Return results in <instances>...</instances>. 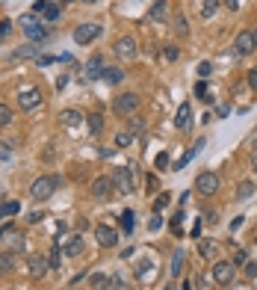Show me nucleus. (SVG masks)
I'll use <instances>...</instances> for the list:
<instances>
[{"label": "nucleus", "mask_w": 257, "mask_h": 290, "mask_svg": "<svg viewBox=\"0 0 257 290\" xmlns=\"http://www.w3.org/2000/svg\"><path fill=\"white\" fill-rule=\"evenodd\" d=\"M59 187V178L56 175H42V178H35L33 187H30V196H33V202H45V199H51L53 192Z\"/></svg>", "instance_id": "nucleus-1"}, {"label": "nucleus", "mask_w": 257, "mask_h": 290, "mask_svg": "<svg viewBox=\"0 0 257 290\" xmlns=\"http://www.w3.org/2000/svg\"><path fill=\"white\" fill-rule=\"evenodd\" d=\"M109 178H113L116 189H119V192H124V196H130V192L136 189V184H133V169H130V166H119V169L113 172Z\"/></svg>", "instance_id": "nucleus-2"}, {"label": "nucleus", "mask_w": 257, "mask_h": 290, "mask_svg": "<svg viewBox=\"0 0 257 290\" xmlns=\"http://www.w3.org/2000/svg\"><path fill=\"white\" fill-rule=\"evenodd\" d=\"M195 192H201V196H213V192H219V175L216 172H201L198 178H195Z\"/></svg>", "instance_id": "nucleus-3"}, {"label": "nucleus", "mask_w": 257, "mask_h": 290, "mask_svg": "<svg viewBox=\"0 0 257 290\" xmlns=\"http://www.w3.org/2000/svg\"><path fill=\"white\" fill-rule=\"evenodd\" d=\"M113 110H116L119 116H130V113H136V110H139V95H136V92H124V95H119V98L113 101Z\"/></svg>", "instance_id": "nucleus-4"}, {"label": "nucleus", "mask_w": 257, "mask_h": 290, "mask_svg": "<svg viewBox=\"0 0 257 290\" xmlns=\"http://www.w3.org/2000/svg\"><path fill=\"white\" fill-rule=\"evenodd\" d=\"M95 240H98V246L101 249H113L116 243H119V231L113 228V225H95Z\"/></svg>", "instance_id": "nucleus-5"}, {"label": "nucleus", "mask_w": 257, "mask_h": 290, "mask_svg": "<svg viewBox=\"0 0 257 290\" xmlns=\"http://www.w3.org/2000/svg\"><path fill=\"white\" fill-rule=\"evenodd\" d=\"M234 273H237L234 261H219V264H213V281H216V284H231V281H234Z\"/></svg>", "instance_id": "nucleus-6"}, {"label": "nucleus", "mask_w": 257, "mask_h": 290, "mask_svg": "<svg viewBox=\"0 0 257 290\" xmlns=\"http://www.w3.org/2000/svg\"><path fill=\"white\" fill-rule=\"evenodd\" d=\"M98 36H101L98 24H80V27H74V42L77 45H92Z\"/></svg>", "instance_id": "nucleus-7"}, {"label": "nucleus", "mask_w": 257, "mask_h": 290, "mask_svg": "<svg viewBox=\"0 0 257 290\" xmlns=\"http://www.w3.org/2000/svg\"><path fill=\"white\" fill-rule=\"evenodd\" d=\"M42 101H45V98H42V92H39L35 86H30V89H21V92H18V107H21V110H35Z\"/></svg>", "instance_id": "nucleus-8"}, {"label": "nucleus", "mask_w": 257, "mask_h": 290, "mask_svg": "<svg viewBox=\"0 0 257 290\" xmlns=\"http://www.w3.org/2000/svg\"><path fill=\"white\" fill-rule=\"evenodd\" d=\"M234 51L240 53V56H248V53H254V36H251V30H240L237 33V39H234Z\"/></svg>", "instance_id": "nucleus-9"}, {"label": "nucleus", "mask_w": 257, "mask_h": 290, "mask_svg": "<svg viewBox=\"0 0 257 290\" xmlns=\"http://www.w3.org/2000/svg\"><path fill=\"white\" fill-rule=\"evenodd\" d=\"M113 189H116L113 178H95V181H92V196H95L98 202H106V199L113 196Z\"/></svg>", "instance_id": "nucleus-10"}, {"label": "nucleus", "mask_w": 257, "mask_h": 290, "mask_svg": "<svg viewBox=\"0 0 257 290\" xmlns=\"http://www.w3.org/2000/svg\"><path fill=\"white\" fill-rule=\"evenodd\" d=\"M113 51L119 53L121 59H133V56H136V39H133V36H121Z\"/></svg>", "instance_id": "nucleus-11"}, {"label": "nucleus", "mask_w": 257, "mask_h": 290, "mask_svg": "<svg viewBox=\"0 0 257 290\" xmlns=\"http://www.w3.org/2000/svg\"><path fill=\"white\" fill-rule=\"evenodd\" d=\"M174 127H177V131H189V127H192V107H189V104H180V107H177Z\"/></svg>", "instance_id": "nucleus-12"}, {"label": "nucleus", "mask_w": 257, "mask_h": 290, "mask_svg": "<svg viewBox=\"0 0 257 290\" xmlns=\"http://www.w3.org/2000/svg\"><path fill=\"white\" fill-rule=\"evenodd\" d=\"M103 69H106V66H103V59L101 56H92V59H89V62H86V80H101L103 77Z\"/></svg>", "instance_id": "nucleus-13"}, {"label": "nucleus", "mask_w": 257, "mask_h": 290, "mask_svg": "<svg viewBox=\"0 0 257 290\" xmlns=\"http://www.w3.org/2000/svg\"><path fill=\"white\" fill-rule=\"evenodd\" d=\"M51 270V261H45L42 255H33L30 257V275L33 278H45V273Z\"/></svg>", "instance_id": "nucleus-14"}, {"label": "nucleus", "mask_w": 257, "mask_h": 290, "mask_svg": "<svg viewBox=\"0 0 257 290\" xmlns=\"http://www.w3.org/2000/svg\"><path fill=\"white\" fill-rule=\"evenodd\" d=\"M62 255H65V257H77V255H83V240L77 237V234H74L71 240H65V246H62Z\"/></svg>", "instance_id": "nucleus-15"}, {"label": "nucleus", "mask_w": 257, "mask_h": 290, "mask_svg": "<svg viewBox=\"0 0 257 290\" xmlns=\"http://www.w3.org/2000/svg\"><path fill=\"white\" fill-rule=\"evenodd\" d=\"M148 15H151V21H166V15H169V3H166V0H154Z\"/></svg>", "instance_id": "nucleus-16"}, {"label": "nucleus", "mask_w": 257, "mask_h": 290, "mask_svg": "<svg viewBox=\"0 0 257 290\" xmlns=\"http://www.w3.org/2000/svg\"><path fill=\"white\" fill-rule=\"evenodd\" d=\"M59 121H62L65 127H77V124L83 121V116H80V110H62V113H59Z\"/></svg>", "instance_id": "nucleus-17"}, {"label": "nucleus", "mask_w": 257, "mask_h": 290, "mask_svg": "<svg viewBox=\"0 0 257 290\" xmlns=\"http://www.w3.org/2000/svg\"><path fill=\"white\" fill-rule=\"evenodd\" d=\"M15 252H3L0 255V275H9V273H15Z\"/></svg>", "instance_id": "nucleus-18"}, {"label": "nucleus", "mask_w": 257, "mask_h": 290, "mask_svg": "<svg viewBox=\"0 0 257 290\" xmlns=\"http://www.w3.org/2000/svg\"><path fill=\"white\" fill-rule=\"evenodd\" d=\"M86 124H89V134H92V137H101L103 134V116L101 113H92V116L86 119Z\"/></svg>", "instance_id": "nucleus-19"}, {"label": "nucleus", "mask_w": 257, "mask_h": 290, "mask_svg": "<svg viewBox=\"0 0 257 290\" xmlns=\"http://www.w3.org/2000/svg\"><path fill=\"white\" fill-rule=\"evenodd\" d=\"M103 80H106L109 86H119L121 80H124V71L116 69V66H106V69H103Z\"/></svg>", "instance_id": "nucleus-20"}, {"label": "nucleus", "mask_w": 257, "mask_h": 290, "mask_svg": "<svg viewBox=\"0 0 257 290\" xmlns=\"http://www.w3.org/2000/svg\"><path fill=\"white\" fill-rule=\"evenodd\" d=\"M35 56H39V45H21L12 53V59H35Z\"/></svg>", "instance_id": "nucleus-21"}, {"label": "nucleus", "mask_w": 257, "mask_h": 290, "mask_svg": "<svg viewBox=\"0 0 257 290\" xmlns=\"http://www.w3.org/2000/svg\"><path fill=\"white\" fill-rule=\"evenodd\" d=\"M183 261H187V252H183V249H174V257H171V275L183 273Z\"/></svg>", "instance_id": "nucleus-22"}, {"label": "nucleus", "mask_w": 257, "mask_h": 290, "mask_svg": "<svg viewBox=\"0 0 257 290\" xmlns=\"http://www.w3.org/2000/svg\"><path fill=\"white\" fill-rule=\"evenodd\" d=\"M89 284H92V290H106L109 284H113V278H106L103 273H95L92 278H89Z\"/></svg>", "instance_id": "nucleus-23"}, {"label": "nucleus", "mask_w": 257, "mask_h": 290, "mask_svg": "<svg viewBox=\"0 0 257 290\" xmlns=\"http://www.w3.org/2000/svg\"><path fill=\"white\" fill-rule=\"evenodd\" d=\"M27 36H30V42L35 45V42H45V39H48L51 33H48L45 27H39V24H33V27H27Z\"/></svg>", "instance_id": "nucleus-24"}, {"label": "nucleus", "mask_w": 257, "mask_h": 290, "mask_svg": "<svg viewBox=\"0 0 257 290\" xmlns=\"http://www.w3.org/2000/svg\"><path fill=\"white\" fill-rule=\"evenodd\" d=\"M219 3L222 0H201V18H213L219 12Z\"/></svg>", "instance_id": "nucleus-25"}, {"label": "nucleus", "mask_w": 257, "mask_h": 290, "mask_svg": "<svg viewBox=\"0 0 257 290\" xmlns=\"http://www.w3.org/2000/svg\"><path fill=\"white\" fill-rule=\"evenodd\" d=\"M251 192H254V184H251V181H240V187H237V199L245 202V199H251Z\"/></svg>", "instance_id": "nucleus-26"}, {"label": "nucleus", "mask_w": 257, "mask_h": 290, "mask_svg": "<svg viewBox=\"0 0 257 290\" xmlns=\"http://www.w3.org/2000/svg\"><path fill=\"white\" fill-rule=\"evenodd\" d=\"M6 124H12V107L0 101V127H6Z\"/></svg>", "instance_id": "nucleus-27"}, {"label": "nucleus", "mask_w": 257, "mask_h": 290, "mask_svg": "<svg viewBox=\"0 0 257 290\" xmlns=\"http://www.w3.org/2000/svg\"><path fill=\"white\" fill-rule=\"evenodd\" d=\"M133 142V134L130 131H121V134H116V148H127Z\"/></svg>", "instance_id": "nucleus-28"}, {"label": "nucleus", "mask_w": 257, "mask_h": 290, "mask_svg": "<svg viewBox=\"0 0 257 290\" xmlns=\"http://www.w3.org/2000/svg\"><path fill=\"white\" fill-rule=\"evenodd\" d=\"M174 33H177V36H187L189 33V24H187V18H183V15H174Z\"/></svg>", "instance_id": "nucleus-29"}, {"label": "nucleus", "mask_w": 257, "mask_h": 290, "mask_svg": "<svg viewBox=\"0 0 257 290\" xmlns=\"http://www.w3.org/2000/svg\"><path fill=\"white\" fill-rule=\"evenodd\" d=\"M59 12H62V6H59V3L53 0L51 6L45 9V21H56V18H59Z\"/></svg>", "instance_id": "nucleus-30"}, {"label": "nucleus", "mask_w": 257, "mask_h": 290, "mask_svg": "<svg viewBox=\"0 0 257 290\" xmlns=\"http://www.w3.org/2000/svg\"><path fill=\"white\" fill-rule=\"evenodd\" d=\"M18 210H21L18 202H6V205H0V219H3V216H12V213H18Z\"/></svg>", "instance_id": "nucleus-31"}, {"label": "nucleus", "mask_w": 257, "mask_h": 290, "mask_svg": "<svg viewBox=\"0 0 257 290\" xmlns=\"http://www.w3.org/2000/svg\"><path fill=\"white\" fill-rule=\"evenodd\" d=\"M121 228H124L127 234L133 231V210H124V213H121Z\"/></svg>", "instance_id": "nucleus-32"}, {"label": "nucleus", "mask_w": 257, "mask_h": 290, "mask_svg": "<svg viewBox=\"0 0 257 290\" xmlns=\"http://www.w3.org/2000/svg\"><path fill=\"white\" fill-rule=\"evenodd\" d=\"M169 202H171V196H169V192H163V196H157V199H154V210H157V213H160V210H163V207L169 205Z\"/></svg>", "instance_id": "nucleus-33"}, {"label": "nucleus", "mask_w": 257, "mask_h": 290, "mask_svg": "<svg viewBox=\"0 0 257 290\" xmlns=\"http://www.w3.org/2000/svg\"><path fill=\"white\" fill-rule=\"evenodd\" d=\"M198 249H201V257L216 255V246H213V243H207V240H201V246H198Z\"/></svg>", "instance_id": "nucleus-34"}, {"label": "nucleus", "mask_w": 257, "mask_h": 290, "mask_svg": "<svg viewBox=\"0 0 257 290\" xmlns=\"http://www.w3.org/2000/svg\"><path fill=\"white\" fill-rule=\"evenodd\" d=\"M33 62L39 66V69H45V66H51V62H53V56H48V53H39V56H35Z\"/></svg>", "instance_id": "nucleus-35"}, {"label": "nucleus", "mask_w": 257, "mask_h": 290, "mask_svg": "<svg viewBox=\"0 0 257 290\" xmlns=\"http://www.w3.org/2000/svg\"><path fill=\"white\" fill-rule=\"evenodd\" d=\"M245 261H248V252H245V249H237V252H234V267H240Z\"/></svg>", "instance_id": "nucleus-36"}, {"label": "nucleus", "mask_w": 257, "mask_h": 290, "mask_svg": "<svg viewBox=\"0 0 257 290\" xmlns=\"http://www.w3.org/2000/svg\"><path fill=\"white\" fill-rule=\"evenodd\" d=\"M177 56H180V48H177V45H169V48H166V59H169V62H174Z\"/></svg>", "instance_id": "nucleus-37"}, {"label": "nucleus", "mask_w": 257, "mask_h": 290, "mask_svg": "<svg viewBox=\"0 0 257 290\" xmlns=\"http://www.w3.org/2000/svg\"><path fill=\"white\" fill-rule=\"evenodd\" d=\"M154 163H157V169H166V166H169V154H166V151H163V154H157V160H154Z\"/></svg>", "instance_id": "nucleus-38"}, {"label": "nucleus", "mask_w": 257, "mask_h": 290, "mask_svg": "<svg viewBox=\"0 0 257 290\" xmlns=\"http://www.w3.org/2000/svg\"><path fill=\"white\" fill-rule=\"evenodd\" d=\"M48 261H51V267H59V246H56V243H53L51 257H48Z\"/></svg>", "instance_id": "nucleus-39"}, {"label": "nucleus", "mask_w": 257, "mask_h": 290, "mask_svg": "<svg viewBox=\"0 0 257 290\" xmlns=\"http://www.w3.org/2000/svg\"><path fill=\"white\" fill-rule=\"evenodd\" d=\"M245 278H257V264L245 261Z\"/></svg>", "instance_id": "nucleus-40"}, {"label": "nucleus", "mask_w": 257, "mask_h": 290, "mask_svg": "<svg viewBox=\"0 0 257 290\" xmlns=\"http://www.w3.org/2000/svg\"><path fill=\"white\" fill-rule=\"evenodd\" d=\"M9 33H12V24L9 21H0V39H9Z\"/></svg>", "instance_id": "nucleus-41"}, {"label": "nucleus", "mask_w": 257, "mask_h": 290, "mask_svg": "<svg viewBox=\"0 0 257 290\" xmlns=\"http://www.w3.org/2000/svg\"><path fill=\"white\" fill-rule=\"evenodd\" d=\"M195 95L207 101V83H204V80H198V83H195Z\"/></svg>", "instance_id": "nucleus-42"}, {"label": "nucleus", "mask_w": 257, "mask_h": 290, "mask_svg": "<svg viewBox=\"0 0 257 290\" xmlns=\"http://www.w3.org/2000/svg\"><path fill=\"white\" fill-rule=\"evenodd\" d=\"M51 3H53V0H35V3H33V12H45Z\"/></svg>", "instance_id": "nucleus-43"}, {"label": "nucleus", "mask_w": 257, "mask_h": 290, "mask_svg": "<svg viewBox=\"0 0 257 290\" xmlns=\"http://www.w3.org/2000/svg\"><path fill=\"white\" fill-rule=\"evenodd\" d=\"M198 77H210V62H198Z\"/></svg>", "instance_id": "nucleus-44"}, {"label": "nucleus", "mask_w": 257, "mask_h": 290, "mask_svg": "<svg viewBox=\"0 0 257 290\" xmlns=\"http://www.w3.org/2000/svg\"><path fill=\"white\" fill-rule=\"evenodd\" d=\"M210 284H213V278H207V275H201V278H198V287H201V290H213Z\"/></svg>", "instance_id": "nucleus-45"}, {"label": "nucleus", "mask_w": 257, "mask_h": 290, "mask_svg": "<svg viewBox=\"0 0 257 290\" xmlns=\"http://www.w3.org/2000/svg\"><path fill=\"white\" fill-rule=\"evenodd\" d=\"M248 86H251V89H257V66L248 71Z\"/></svg>", "instance_id": "nucleus-46"}, {"label": "nucleus", "mask_w": 257, "mask_h": 290, "mask_svg": "<svg viewBox=\"0 0 257 290\" xmlns=\"http://www.w3.org/2000/svg\"><path fill=\"white\" fill-rule=\"evenodd\" d=\"M142 127H145V124H142L139 119H133V121H130V134H142Z\"/></svg>", "instance_id": "nucleus-47"}, {"label": "nucleus", "mask_w": 257, "mask_h": 290, "mask_svg": "<svg viewBox=\"0 0 257 290\" xmlns=\"http://www.w3.org/2000/svg\"><path fill=\"white\" fill-rule=\"evenodd\" d=\"M12 249H15V252H24V249H27V243H24V237H15V243H12Z\"/></svg>", "instance_id": "nucleus-48"}, {"label": "nucleus", "mask_w": 257, "mask_h": 290, "mask_svg": "<svg viewBox=\"0 0 257 290\" xmlns=\"http://www.w3.org/2000/svg\"><path fill=\"white\" fill-rule=\"evenodd\" d=\"M21 24H24V30H27V27H33L35 24V18L33 15H21Z\"/></svg>", "instance_id": "nucleus-49"}, {"label": "nucleus", "mask_w": 257, "mask_h": 290, "mask_svg": "<svg viewBox=\"0 0 257 290\" xmlns=\"http://www.w3.org/2000/svg\"><path fill=\"white\" fill-rule=\"evenodd\" d=\"M160 225H163V219H160V216H154V219L148 222V228H151V231H160Z\"/></svg>", "instance_id": "nucleus-50"}, {"label": "nucleus", "mask_w": 257, "mask_h": 290, "mask_svg": "<svg viewBox=\"0 0 257 290\" xmlns=\"http://www.w3.org/2000/svg\"><path fill=\"white\" fill-rule=\"evenodd\" d=\"M240 225H242V219H240V216H237V219H234V222H231V225H228V228H231V234H234V231H237Z\"/></svg>", "instance_id": "nucleus-51"}, {"label": "nucleus", "mask_w": 257, "mask_h": 290, "mask_svg": "<svg viewBox=\"0 0 257 290\" xmlns=\"http://www.w3.org/2000/svg\"><path fill=\"white\" fill-rule=\"evenodd\" d=\"M225 6L228 9H240V0H225Z\"/></svg>", "instance_id": "nucleus-52"}, {"label": "nucleus", "mask_w": 257, "mask_h": 290, "mask_svg": "<svg viewBox=\"0 0 257 290\" xmlns=\"http://www.w3.org/2000/svg\"><path fill=\"white\" fill-rule=\"evenodd\" d=\"M27 222H33V225H35V222H42V213H30V216H27Z\"/></svg>", "instance_id": "nucleus-53"}, {"label": "nucleus", "mask_w": 257, "mask_h": 290, "mask_svg": "<svg viewBox=\"0 0 257 290\" xmlns=\"http://www.w3.org/2000/svg\"><path fill=\"white\" fill-rule=\"evenodd\" d=\"M180 287H183V290H192V281H189V278H187V281H183Z\"/></svg>", "instance_id": "nucleus-54"}, {"label": "nucleus", "mask_w": 257, "mask_h": 290, "mask_svg": "<svg viewBox=\"0 0 257 290\" xmlns=\"http://www.w3.org/2000/svg\"><path fill=\"white\" fill-rule=\"evenodd\" d=\"M251 166L257 169V148H254V154H251Z\"/></svg>", "instance_id": "nucleus-55"}, {"label": "nucleus", "mask_w": 257, "mask_h": 290, "mask_svg": "<svg viewBox=\"0 0 257 290\" xmlns=\"http://www.w3.org/2000/svg\"><path fill=\"white\" fill-rule=\"evenodd\" d=\"M251 36H254V48H257V27H254V30H251Z\"/></svg>", "instance_id": "nucleus-56"}, {"label": "nucleus", "mask_w": 257, "mask_h": 290, "mask_svg": "<svg viewBox=\"0 0 257 290\" xmlns=\"http://www.w3.org/2000/svg\"><path fill=\"white\" fill-rule=\"evenodd\" d=\"M80 3H98V0H80Z\"/></svg>", "instance_id": "nucleus-57"}, {"label": "nucleus", "mask_w": 257, "mask_h": 290, "mask_svg": "<svg viewBox=\"0 0 257 290\" xmlns=\"http://www.w3.org/2000/svg\"><path fill=\"white\" fill-rule=\"evenodd\" d=\"M106 290H119V287H116V284H109V287H106Z\"/></svg>", "instance_id": "nucleus-58"}, {"label": "nucleus", "mask_w": 257, "mask_h": 290, "mask_svg": "<svg viewBox=\"0 0 257 290\" xmlns=\"http://www.w3.org/2000/svg\"><path fill=\"white\" fill-rule=\"evenodd\" d=\"M3 234H6V228H0V237H3Z\"/></svg>", "instance_id": "nucleus-59"}, {"label": "nucleus", "mask_w": 257, "mask_h": 290, "mask_svg": "<svg viewBox=\"0 0 257 290\" xmlns=\"http://www.w3.org/2000/svg\"><path fill=\"white\" fill-rule=\"evenodd\" d=\"M166 290H174V287H166Z\"/></svg>", "instance_id": "nucleus-60"}]
</instances>
